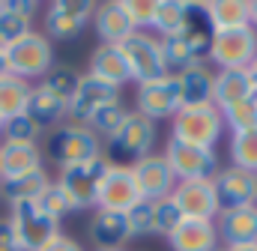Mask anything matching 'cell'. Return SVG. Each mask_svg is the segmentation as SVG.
Here are the masks:
<instances>
[{"label": "cell", "instance_id": "6da1fadb", "mask_svg": "<svg viewBox=\"0 0 257 251\" xmlns=\"http://www.w3.org/2000/svg\"><path fill=\"white\" fill-rule=\"evenodd\" d=\"M212 21L206 15V3L200 0H189V12H186V24L180 33L162 39V48H165V60L168 69H186L192 63H206L209 57V45H212Z\"/></svg>", "mask_w": 257, "mask_h": 251}, {"label": "cell", "instance_id": "7a4b0ae2", "mask_svg": "<svg viewBox=\"0 0 257 251\" xmlns=\"http://www.w3.org/2000/svg\"><path fill=\"white\" fill-rule=\"evenodd\" d=\"M42 159H48L60 171L63 168H72V165H84V162L102 159V141L84 123L66 120V123L54 126L51 132H45Z\"/></svg>", "mask_w": 257, "mask_h": 251}, {"label": "cell", "instance_id": "3957f363", "mask_svg": "<svg viewBox=\"0 0 257 251\" xmlns=\"http://www.w3.org/2000/svg\"><path fill=\"white\" fill-rule=\"evenodd\" d=\"M156 141H159L156 123L147 120L138 111H128V117H126V123L120 126V132L102 144V159L108 165H117V168H132L135 162L153 156Z\"/></svg>", "mask_w": 257, "mask_h": 251}, {"label": "cell", "instance_id": "277c9868", "mask_svg": "<svg viewBox=\"0 0 257 251\" xmlns=\"http://www.w3.org/2000/svg\"><path fill=\"white\" fill-rule=\"evenodd\" d=\"M221 132H224V120H221V111L212 102H206V105H186L171 120V141L192 144V147L215 150V141L221 138Z\"/></svg>", "mask_w": 257, "mask_h": 251}, {"label": "cell", "instance_id": "5b68a950", "mask_svg": "<svg viewBox=\"0 0 257 251\" xmlns=\"http://www.w3.org/2000/svg\"><path fill=\"white\" fill-rule=\"evenodd\" d=\"M6 66H9V75L21 78V81H42L51 69H54V48H51V39L45 33H36L30 30L27 36H21L18 42H12L6 48Z\"/></svg>", "mask_w": 257, "mask_h": 251}, {"label": "cell", "instance_id": "8992f818", "mask_svg": "<svg viewBox=\"0 0 257 251\" xmlns=\"http://www.w3.org/2000/svg\"><path fill=\"white\" fill-rule=\"evenodd\" d=\"M120 51H123V57L128 63V72H132L135 84H150V81H159V78L171 75L162 39L156 33H150V30H135L120 45Z\"/></svg>", "mask_w": 257, "mask_h": 251}, {"label": "cell", "instance_id": "52a82bcc", "mask_svg": "<svg viewBox=\"0 0 257 251\" xmlns=\"http://www.w3.org/2000/svg\"><path fill=\"white\" fill-rule=\"evenodd\" d=\"M257 57V30L251 24L227 27L212 33L206 63L215 69H248Z\"/></svg>", "mask_w": 257, "mask_h": 251}, {"label": "cell", "instance_id": "ba28073f", "mask_svg": "<svg viewBox=\"0 0 257 251\" xmlns=\"http://www.w3.org/2000/svg\"><path fill=\"white\" fill-rule=\"evenodd\" d=\"M6 218L15 230V239H18L21 251H42L63 233L60 221L48 218L36 203H15V206H9Z\"/></svg>", "mask_w": 257, "mask_h": 251}, {"label": "cell", "instance_id": "9c48e42d", "mask_svg": "<svg viewBox=\"0 0 257 251\" xmlns=\"http://www.w3.org/2000/svg\"><path fill=\"white\" fill-rule=\"evenodd\" d=\"M108 168L111 165L105 159H93V162H84V165L63 168L54 183L66 191L75 212L78 209H93V206H99V188H102V180H105Z\"/></svg>", "mask_w": 257, "mask_h": 251}, {"label": "cell", "instance_id": "30bf717a", "mask_svg": "<svg viewBox=\"0 0 257 251\" xmlns=\"http://www.w3.org/2000/svg\"><path fill=\"white\" fill-rule=\"evenodd\" d=\"M165 162L174 171L177 183H189V180H212L218 174V156L209 147H192V144H180V141H168L165 144Z\"/></svg>", "mask_w": 257, "mask_h": 251}, {"label": "cell", "instance_id": "8fae6325", "mask_svg": "<svg viewBox=\"0 0 257 251\" xmlns=\"http://www.w3.org/2000/svg\"><path fill=\"white\" fill-rule=\"evenodd\" d=\"M135 108H138V114H144L153 123H159L165 117L174 120L180 114V108H183V93H180L177 72H171V75H165L159 81H150V84H138Z\"/></svg>", "mask_w": 257, "mask_h": 251}, {"label": "cell", "instance_id": "7c38bea8", "mask_svg": "<svg viewBox=\"0 0 257 251\" xmlns=\"http://www.w3.org/2000/svg\"><path fill=\"white\" fill-rule=\"evenodd\" d=\"M96 3L90 0H54L45 6V36L48 39H75L93 21Z\"/></svg>", "mask_w": 257, "mask_h": 251}, {"label": "cell", "instance_id": "4fadbf2b", "mask_svg": "<svg viewBox=\"0 0 257 251\" xmlns=\"http://www.w3.org/2000/svg\"><path fill=\"white\" fill-rule=\"evenodd\" d=\"M212 188H215V197H218V212L257 203L254 174H251V171H242V168H236V165L218 168V174L212 177Z\"/></svg>", "mask_w": 257, "mask_h": 251}, {"label": "cell", "instance_id": "5bb4252c", "mask_svg": "<svg viewBox=\"0 0 257 251\" xmlns=\"http://www.w3.org/2000/svg\"><path fill=\"white\" fill-rule=\"evenodd\" d=\"M114 102H123L120 99V90L93 78V75H81L78 81V90L69 102V120L75 123H87L96 111H102L105 105H114Z\"/></svg>", "mask_w": 257, "mask_h": 251}, {"label": "cell", "instance_id": "9a60e30c", "mask_svg": "<svg viewBox=\"0 0 257 251\" xmlns=\"http://www.w3.org/2000/svg\"><path fill=\"white\" fill-rule=\"evenodd\" d=\"M132 174H135V183H138V191H141L144 200H165L177 188L174 171L168 168L165 156H156V153L141 159V162H135Z\"/></svg>", "mask_w": 257, "mask_h": 251}, {"label": "cell", "instance_id": "2e32d148", "mask_svg": "<svg viewBox=\"0 0 257 251\" xmlns=\"http://www.w3.org/2000/svg\"><path fill=\"white\" fill-rule=\"evenodd\" d=\"M171 200L180 206V212L186 218H206L215 221L218 218V197L212 180H189V183H177Z\"/></svg>", "mask_w": 257, "mask_h": 251}, {"label": "cell", "instance_id": "e0dca14e", "mask_svg": "<svg viewBox=\"0 0 257 251\" xmlns=\"http://www.w3.org/2000/svg\"><path fill=\"white\" fill-rule=\"evenodd\" d=\"M141 200V191L135 183V174L132 168H117L111 165L102 188H99V206L96 209H111V212H128L135 203Z\"/></svg>", "mask_w": 257, "mask_h": 251}, {"label": "cell", "instance_id": "ac0fdd59", "mask_svg": "<svg viewBox=\"0 0 257 251\" xmlns=\"http://www.w3.org/2000/svg\"><path fill=\"white\" fill-rule=\"evenodd\" d=\"M215 230H218V242H224L227 248L254 245L257 242V203H251V206H239V209H227V212H218Z\"/></svg>", "mask_w": 257, "mask_h": 251}, {"label": "cell", "instance_id": "d6986e66", "mask_svg": "<svg viewBox=\"0 0 257 251\" xmlns=\"http://www.w3.org/2000/svg\"><path fill=\"white\" fill-rule=\"evenodd\" d=\"M39 12L36 0H3L0 3V48H9L33 30V15Z\"/></svg>", "mask_w": 257, "mask_h": 251}, {"label": "cell", "instance_id": "ffe728a7", "mask_svg": "<svg viewBox=\"0 0 257 251\" xmlns=\"http://www.w3.org/2000/svg\"><path fill=\"white\" fill-rule=\"evenodd\" d=\"M93 27L102 39V45H123L128 36L135 33L132 21H128L123 0H108V3H96L93 12Z\"/></svg>", "mask_w": 257, "mask_h": 251}, {"label": "cell", "instance_id": "44dd1931", "mask_svg": "<svg viewBox=\"0 0 257 251\" xmlns=\"http://www.w3.org/2000/svg\"><path fill=\"white\" fill-rule=\"evenodd\" d=\"M171 251H218L215 221L206 218H183L180 227L168 236Z\"/></svg>", "mask_w": 257, "mask_h": 251}, {"label": "cell", "instance_id": "7402d4cb", "mask_svg": "<svg viewBox=\"0 0 257 251\" xmlns=\"http://www.w3.org/2000/svg\"><path fill=\"white\" fill-rule=\"evenodd\" d=\"M257 96L254 84H251V75L248 69H215V81H212V105L221 111V108H230L242 99H251Z\"/></svg>", "mask_w": 257, "mask_h": 251}, {"label": "cell", "instance_id": "603a6c76", "mask_svg": "<svg viewBox=\"0 0 257 251\" xmlns=\"http://www.w3.org/2000/svg\"><path fill=\"white\" fill-rule=\"evenodd\" d=\"M42 147L39 144H6L0 141V180H15L30 171L45 168L42 165Z\"/></svg>", "mask_w": 257, "mask_h": 251}, {"label": "cell", "instance_id": "cb8c5ba5", "mask_svg": "<svg viewBox=\"0 0 257 251\" xmlns=\"http://www.w3.org/2000/svg\"><path fill=\"white\" fill-rule=\"evenodd\" d=\"M90 239L96 248H123L132 239L126 212H111V209H96L90 221Z\"/></svg>", "mask_w": 257, "mask_h": 251}, {"label": "cell", "instance_id": "d4e9b609", "mask_svg": "<svg viewBox=\"0 0 257 251\" xmlns=\"http://www.w3.org/2000/svg\"><path fill=\"white\" fill-rule=\"evenodd\" d=\"M87 75H93V78L117 87V90L132 81V72H128V63L123 57V51H120V45H99V48H93Z\"/></svg>", "mask_w": 257, "mask_h": 251}, {"label": "cell", "instance_id": "484cf974", "mask_svg": "<svg viewBox=\"0 0 257 251\" xmlns=\"http://www.w3.org/2000/svg\"><path fill=\"white\" fill-rule=\"evenodd\" d=\"M24 114L39 126L42 132H51L54 126H60L69 120V105H66L63 99H57L51 90H45L42 84H36L33 93H30V102H27V111Z\"/></svg>", "mask_w": 257, "mask_h": 251}, {"label": "cell", "instance_id": "4316f807", "mask_svg": "<svg viewBox=\"0 0 257 251\" xmlns=\"http://www.w3.org/2000/svg\"><path fill=\"white\" fill-rule=\"evenodd\" d=\"M177 81H180V93H183V108L186 105H206V102H212L215 69L209 63H192L186 69H180Z\"/></svg>", "mask_w": 257, "mask_h": 251}, {"label": "cell", "instance_id": "83f0119b", "mask_svg": "<svg viewBox=\"0 0 257 251\" xmlns=\"http://www.w3.org/2000/svg\"><path fill=\"white\" fill-rule=\"evenodd\" d=\"M48 186H51V177H48L45 168H39V171L24 174V177L3 180V191H0V197H6L9 206H15V203H36L39 194H42Z\"/></svg>", "mask_w": 257, "mask_h": 251}, {"label": "cell", "instance_id": "f1b7e54d", "mask_svg": "<svg viewBox=\"0 0 257 251\" xmlns=\"http://www.w3.org/2000/svg\"><path fill=\"white\" fill-rule=\"evenodd\" d=\"M30 93H33V84L15 78V75H3L0 78V120H12L18 114L27 111V102H30Z\"/></svg>", "mask_w": 257, "mask_h": 251}, {"label": "cell", "instance_id": "f546056e", "mask_svg": "<svg viewBox=\"0 0 257 251\" xmlns=\"http://www.w3.org/2000/svg\"><path fill=\"white\" fill-rule=\"evenodd\" d=\"M189 12V0H156V18H153V33L159 39H168L183 30Z\"/></svg>", "mask_w": 257, "mask_h": 251}, {"label": "cell", "instance_id": "4dcf8cb0", "mask_svg": "<svg viewBox=\"0 0 257 251\" xmlns=\"http://www.w3.org/2000/svg\"><path fill=\"white\" fill-rule=\"evenodd\" d=\"M206 15H209L215 30L248 24V0H209L206 3Z\"/></svg>", "mask_w": 257, "mask_h": 251}, {"label": "cell", "instance_id": "1f68e13d", "mask_svg": "<svg viewBox=\"0 0 257 251\" xmlns=\"http://www.w3.org/2000/svg\"><path fill=\"white\" fill-rule=\"evenodd\" d=\"M126 117H128V108L123 105V102H114V105H105L102 111H96L84 126L105 144L108 138H114V135L120 132V126L126 123Z\"/></svg>", "mask_w": 257, "mask_h": 251}, {"label": "cell", "instance_id": "d6a6232c", "mask_svg": "<svg viewBox=\"0 0 257 251\" xmlns=\"http://www.w3.org/2000/svg\"><path fill=\"white\" fill-rule=\"evenodd\" d=\"M221 120H224V126H227L233 135L257 129V96L242 99V102H236V105H230V108H221Z\"/></svg>", "mask_w": 257, "mask_h": 251}, {"label": "cell", "instance_id": "836d02e7", "mask_svg": "<svg viewBox=\"0 0 257 251\" xmlns=\"http://www.w3.org/2000/svg\"><path fill=\"white\" fill-rule=\"evenodd\" d=\"M230 162L242 171L257 174V129L239 132L230 138Z\"/></svg>", "mask_w": 257, "mask_h": 251}, {"label": "cell", "instance_id": "e575fe53", "mask_svg": "<svg viewBox=\"0 0 257 251\" xmlns=\"http://www.w3.org/2000/svg\"><path fill=\"white\" fill-rule=\"evenodd\" d=\"M78 81H81V75H78L75 69H69V66H54L39 84H42L45 90H51L57 99H63L66 105H69L72 96H75V90H78Z\"/></svg>", "mask_w": 257, "mask_h": 251}, {"label": "cell", "instance_id": "d590c367", "mask_svg": "<svg viewBox=\"0 0 257 251\" xmlns=\"http://www.w3.org/2000/svg\"><path fill=\"white\" fill-rule=\"evenodd\" d=\"M42 135H45V132L33 123L27 114H18V117H12V120L3 123L0 141H6V144H39Z\"/></svg>", "mask_w": 257, "mask_h": 251}, {"label": "cell", "instance_id": "8d00e7d4", "mask_svg": "<svg viewBox=\"0 0 257 251\" xmlns=\"http://www.w3.org/2000/svg\"><path fill=\"white\" fill-rule=\"evenodd\" d=\"M186 215L180 212V206L171 200V197H165V200H153V233H159V236H171L177 227H180V221H183Z\"/></svg>", "mask_w": 257, "mask_h": 251}, {"label": "cell", "instance_id": "74e56055", "mask_svg": "<svg viewBox=\"0 0 257 251\" xmlns=\"http://www.w3.org/2000/svg\"><path fill=\"white\" fill-rule=\"evenodd\" d=\"M36 206L48 215V218H54V221H60L63 215H69V212H75L72 209V203H69V197H66V191L54 180H51V186L45 188L42 194H39V200H36Z\"/></svg>", "mask_w": 257, "mask_h": 251}, {"label": "cell", "instance_id": "f35d334b", "mask_svg": "<svg viewBox=\"0 0 257 251\" xmlns=\"http://www.w3.org/2000/svg\"><path fill=\"white\" fill-rule=\"evenodd\" d=\"M128 218V230L132 236H150L153 233V200H138L132 209L126 212Z\"/></svg>", "mask_w": 257, "mask_h": 251}, {"label": "cell", "instance_id": "ab89813d", "mask_svg": "<svg viewBox=\"0 0 257 251\" xmlns=\"http://www.w3.org/2000/svg\"><path fill=\"white\" fill-rule=\"evenodd\" d=\"M128 21L135 30H150L153 18H156V0H123Z\"/></svg>", "mask_w": 257, "mask_h": 251}, {"label": "cell", "instance_id": "60d3db41", "mask_svg": "<svg viewBox=\"0 0 257 251\" xmlns=\"http://www.w3.org/2000/svg\"><path fill=\"white\" fill-rule=\"evenodd\" d=\"M0 251H21L18 239H15V230L9 224V218H0Z\"/></svg>", "mask_w": 257, "mask_h": 251}, {"label": "cell", "instance_id": "b9f144b4", "mask_svg": "<svg viewBox=\"0 0 257 251\" xmlns=\"http://www.w3.org/2000/svg\"><path fill=\"white\" fill-rule=\"evenodd\" d=\"M42 251H84V248H81V245H78L72 236H63V233H60V236H57L51 245H45Z\"/></svg>", "mask_w": 257, "mask_h": 251}, {"label": "cell", "instance_id": "7bdbcfd3", "mask_svg": "<svg viewBox=\"0 0 257 251\" xmlns=\"http://www.w3.org/2000/svg\"><path fill=\"white\" fill-rule=\"evenodd\" d=\"M248 24L257 30V0H248Z\"/></svg>", "mask_w": 257, "mask_h": 251}, {"label": "cell", "instance_id": "ee69618b", "mask_svg": "<svg viewBox=\"0 0 257 251\" xmlns=\"http://www.w3.org/2000/svg\"><path fill=\"white\" fill-rule=\"evenodd\" d=\"M9 75V66H6V48H0V78Z\"/></svg>", "mask_w": 257, "mask_h": 251}, {"label": "cell", "instance_id": "f6af8a7d", "mask_svg": "<svg viewBox=\"0 0 257 251\" xmlns=\"http://www.w3.org/2000/svg\"><path fill=\"white\" fill-rule=\"evenodd\" d=\"M248 75H251V84H254V93H257V57H254V63L248 66Z\"/></svg>", "mask_w": 257, "mask_h": 251}, {"label": "cell", "instance_id": "bcb514c9", "mask_svg": "<svg viewBox=\"0 0 257 251\" xmlns=\"http://www.w3.org/2000/svg\"><path fill=\"white\" fill-rule=\"evenodd\" d=\"M224 251H257V242H254V245H236V248H224Z\"/></svg>", "mask_w": 257, "mask_h": 251}, {"label": "cell", "instance_id": "7dc6e473", "mask_svg": "<svg viewBox=\"0 0 257 251\" xmlns=\"http://www.w3.org/2000/svg\"><path fill=\"white\" fill-rule=\"evenodd\" d=\"M96 251H126V248H96Z\"/></svg>", "mask_w": 257, "mask_h": 251}, {"label": "cell", "instance_id": "c3c4849f", "mask_svg": "<svg viewBox=\"0 0 257 251\" xmlns=\"http://www.w3.org/2000/svg\"><path fill=\"white\" fill-rule=\"evenodd\" d=\"M254 197H257V174H254Z\"/></svg>", "mask_w": 257, "mask_h": 251}, {"label": "cell", "instance_id": "681fc988", "mask_svg": "<svg viewBox=\"0 0 257 251\" xmlns=\"http://www.w3.org/2000/svg\"><path fill=\"white\" fill-rule=\"evenodd\" d=\"M0 191H3V180H0Z\"/></svg>", "mask_w": 257, "mask_h": 251}, {"label": "cell", "instance_id": "f907efd6", "mask_svg": "<svg viewBox=\"0 0 257 251\" xmlns=\"http://www.w3.org/2000/svg\"><path fill=\"white\" fill-rule=\"evenodd\" d=\"M0 132H3V120H0Z\"/></svg>", "mask_w": 257, "mask_h": 251}, {"label": "cell", "instance_id": "816d5d0a", "mask_svg": "<svg viewBox=\"0 0 257 251\" xmlns=\"http://www.w3.org/2000/svg\"><path fill=\"white\" fill-rule=\"evenodd\" d=\"M0 3H3V0H0Z\"/></svg>", "mask_w": 257, "mask_h": 251}]
</instances>
